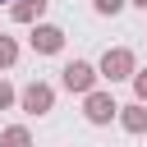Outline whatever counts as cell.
Listing matches in <instances>:
<instances>
[{"instance_id":"obj_1","label":"cell","mask_w":147,"mask_h":147,"mask_svg":"<svg viewBox=\"0 0 147 147\" xmlns=\"http://www.w3.org/2000/svg\"><path fill=\"white\" fill-rule=\"evenodd\" d=\"M101 78L106 83H133V74H138V60H133V51L129 46H110L106 55H101Z\"/></svg>"},{"instance_id":"obj_2","label":"cell","mask_w":147,"mask_h":147,"mask_svg":"<svg viewBox=\"0 0 147 147\" xmlns=\"http://www.w3.org/2000/svg\"><path fill=\"white\" fill-rule=\"evenodd\" d=\"M96 78H101V69L87 64V60H69V64L60 69V87L74 92V96H87V92L96 87Z\"/></svg>"},{"instance_id":"obj_3","label":"cell","mask_w":147,"mask_h":147,"mask_svg":"<svg viewBox=\"0 0 147 147\" xmlns=\"http://www.w3.org/2000/svg\"><path fill=\"white\" fill-rule=\"evenodd\" d=\"M83 119L101 129V124H110V119H119V101H115V96H110L106 87H92V92L83 96Z\"/></svg>"},{"instance_id":"obj_4","label":"cell","mask_w":147,"mask_h":147,"mask_svg":"<svg viewBox=\"0 0 147 147\" xmlns=\"http://www.w3.org/2000/svg\"><path fill=\"white\" fill-rule=\"evenodd\" d=\"M18 110H28V115H51V110H55V87H51L46 78H32V83L18 92Z\"/></svg>"},{"instance_id":"obj_5","label":"cell","mask_w":147,"mask_h":147,"mask_svg":"<svg viewBox=\"0 0 147 147\" xmlns=\"http://www.w3.org/2000/svg\"><path fill=\"white\" fill-rule=\"evenodd\" d=\"M28 41H32L37 55H60V51H64V28L41 18V23H32V37H28Z\"/></svg>"},{"instance_id":"obj_6","label":"cell","mask_w":147,"mask_h":147,"mask_svg":"<svg viewBox=\"0 0 147 147\" xmlns=\"http://www.w3.org/2000/svg\"><path fill=\"white\" fill-rule=\"evenodd\" d=\"M119 129L133 133V138H142V133H147V101H129V106H119Z\"/></svg>"},{"instance_id":"obj_7","label":"cell","mask_w":147,"mask_h":147,"mask_svg":"<svg viewBox=\"0 0 147 147\" xmlns=\"http://www.w3.org/2000/svg\"><path fill=\"white\" fill-rule=\"evenodd\" d=\"M46 9H51V0H14V5H9V18L23 23V28H32V23L46 18Z\"/></svg>"},{"instance_id":"obj_8","label":"cell","mask_w":147,"mask_h":147,"mask_svg":"<svg viewBox=\"0 0 147 147\" xmlns=\"http://www.w3.org/2000/svg\"><path fill=\"white\" fill-rule=\"evenodd\" d=\"M0 147H32V129H28V124H9V129H0Z\"/></svg>"},{"instance_id":"obj_9","label":"cell","mask_w":147,"mask_h":147,"mask_svg":"<svg viewBox=\"0 0 147 147\" xmlns=\"http://www.w3.org/2000/svg\"><path fill=\"white\" fill-rule=\"evenodd\" d=\"M14 64H18V41L0 32V69H14Z\"/></svg>"},{"instance_id":"obj_10","label":"cell","mask_w":147,"mask_h":147,"mask_svg":"<svg viewBox=\"0 0 147 147\" xmlns=\"http://www.w3.org/2000/svg\"><path fill=\"white\" fill-rule=\"evenodd\" d=\"M124 5H129V0H92V9H96L101 18H115V14L124 9Z\"/></svg>"},{"instance_id":"obj_11","label":"cell","mask_w":147,"mask_h":147,"mask_svg":"<svg viewBox=\"0 0 147 147\" xmlns=\"http://www.w3.org/2000/svg\"><path fill=\"white\" fill-rule=\"evenodd\" d=\"M9 106H18V92H14L9 78H0V110H9Z\"/></svg>"},{"instance_id":"obj_12","label":"cell","mask_w":147,"mask_h":147,"mask_svg":"<svg viewBox=\"0 0 147 147\" xmlns=\"http://www.w3.org/2000/svg\"><path fill=\"white\" fill-rule=\"evenodd\" d=\"M133 101H147V69L133 74Z\"/></svg>"},{"instance_id":"obj_13","label":"cell","mask_w":147,"mask_h":147,"mask_svg":"<svg viewBox=\"0 0 147 147\" xmlns=\"http://www.w3.org/2000/svg\"><path fill=\"white\" fill-rule=\"evenodd\" d=\"M129 5H133V9H147V0H129Z\"/></svg>"},{"instance_id":"obj_14","label":"cell","mask_w":147,"mask_h":147,"mask_svg":"<svg viewBox=\"0 0 147 147\" xmlns=\"http://www.w3.org/2000/svg\"><path fill=\"white\" fill-rule=\"evenodd\" d=\"M0 5H14V0H0Z\"/></svg>"}]
</instances>
